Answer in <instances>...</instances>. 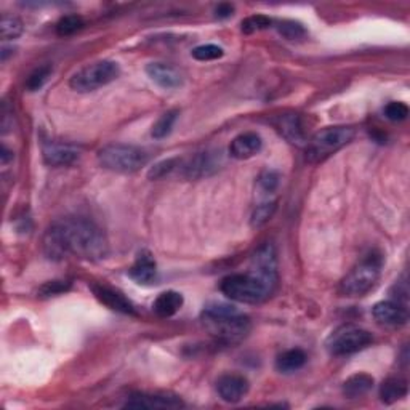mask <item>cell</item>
I'll use <instances>...</instances> for the list:
<instances>
[{"instance_id": "obj_1", "label": "cell", "mask_w": 410, "mask_h": 410, "mask_svg": "<svg viewBox=\"0 0 410 410\" xmlns=\"http://www.w3.org/2000/svg\"><path fill=\"white\" fill-rule=\"evenodd\" d=\"M42 250L45 256L53 261H61L69 256L93 261L105 258L107 241L93 221L69 216L55 221L45 231Z\"/></svg>"}, {"instance_id": "obj_2", "label": "cell", "mask_w": 410, "mask_h": 410, "mask_svg": "<svg viewBox=\"0 0 410 410\" xmlns=\"http://www.w3.org/2000/svg\"><path fill=\"white\" fill-rule=\"evenodd\" d=\"M201 319L210 335L224 345L239 343L250 332V319L231 305L210 303L204 308Z\"/></svg>"}, {"instance_id": "obj_3", "label": "cell", "mask_w": 410, "mask_h": 410, "mask_svg": "<svg viewBox=\"0 0 410 410\" xmlns=\"http://www.w3.org/2000/svg\"><path fill=\"white\" fill-rule=\"evenodd\" d=\"M278 282L265 278L260 273L250 269L248 273H237L226 275L221 280V292L229 300L237 303H261L274 293Z\"/></svg>"}, {"instance_id": "obj_4", "label": "cell", "mask_w": 410, "mask_h": 410, "mask_svg": "<svg viewBox=\"0 0 410 410\" xmlns=\"http://www.w3.org/2000/svg\"><path fill=\"white\" fill-rule=\"evenodd\" d=\"M383 258L378 252H370L346 274L342 280L340 290L346 297H362L370 292L380 278Z\"/></svg>"}, {"instance_id": "obj_5", "label": "cell", "mask_w": 410, "mask_h": 410, "mask_svg": "<svg viewBox=\"0 0 410 410\" xmlns=\"http://www.w3.org/2000/svg\"><path fill=\"white\" fill-rule=\"evenodd\" d=\"M147 160L149 154L133 144H107L98 152L100 165L115 173H135L143 169Z\"/></svg>"}, {"instance_id": "obj_6", "label": "cell", "mask_w": 410, "mask_h": 410, "mask_svg": "<svg viewBox=\"0 0 410 410\" xmlns=\"http://www.w3.org/2000/svg\"><path fill=\"white\" fill-rule=\"evenodd\" d=\"M354 138L352 127H327L306 141V160L311 164L322 162L333 152L342 149Z\"/></svg>"}, {"instance_id": "obj_7", "label": "cell", "mask_w": 410, "mask_h": 410, "mask_svg": "<svg viewBox=\"0 0 410 410\" xmlns=\"http://www.w3.org/2000/svg\"><path fill=\"white\" fill-rule=\"evenodd\" d=\"M119 74L120 68L117 63L107 60L96 61L82 68L80 70H77V73L70 77L69 85L70 88L75 90V92L88 93L114 82L119 77Z\"/></svg>"}, {"instance_id": "obj_8", "label": "cell", "mask_w": 410, "mask_h": 410, "mask_svg": "<svg viewBox=\"0 0 410 410\" xmlns=\"http://www.w3.org/2000/svg\"><path fill=\"white\" fill-rule=\"evenodd\" d=\"M374 342L372 333L356 325H342L327 340V349L333 356H349L367 348Z\"/></svg>"}, {"instance_id": "obj_9", "label": "cell", "mask_w": 410, "mask_h": 410, "mask_svg": "<svg viewBox=\"0 0 410 410\" xmlns=\"http://www.w3.org/2000/svg\"><path fill=\"white\" fill-rule=\"evenodd\" d=\"M184 402L175 394L169 393H135L127 397L124 407L127 409H179Z\"/></svg>"}, {"instance_id": "obj_10", "label": "cell", "mask_w": 410, "mask_h": 410, "mask_svg": "<svg viewBox=\"0 0 410 410\" xmlns=\"http://www.w3.org/2000/svg\"><path fill=\"white\" fill-rule=\"evenodd\" d=\"M372 316L378 324L388 327H401L409 320V312L406 305L399 301H380L372 308Z\"/></svg>"}, {"instance_id": "obj_11", "label": "cell", "mask_w": 410, "mask_h": 410, "mask_svg": "<svg viewBox=\"0 0 410 410\" xmlns=\"http://www.w3.org/2000/svg\"><path fill=\"white\" fill-rule=\"evenodd\" d=\"M248 380L239 374H224L216 382V393L224 402L236 404L248 393Z\"/></svg>"}, {"instance_id": "obj_12", "label": "cell", "mask_w": 410, "mask_h": 410, "mask_svg": "<svg viewBox=\"0 0 410 410\" xmlns=\"http://www.w3.org/2000/svg\"><path fill=\"white\" fill-rule=\"evenodd\" d=\"M146 74L149 79L165 90H173L183 85V75L177 68L167 63H149L146 66Z\"/></svg>"}, {"instance_id": "obj_13", "label": "cell", "mask_w": 410, "mask_h": 410, "mask_svg": "<svg viewBox=\"0 0 410 410\" xmlns=\"http://www.w3.org/2000/svg\"><path fill=\"white\" fill-rule=\"evenodd\" d=\"M43 160L45 164L51 167H66L73 165L77 159H79V149H75L74 146L64 144V143H45L42 147Z\"/></svg>"}, {"instance_id": "obj_14", "label": "cell", "mask_w": 410, "mask_h": 410, "mask_svg": "<svg viewBox=\"0 0 410 410\" xmlns=\"http://www.w3.org/2000/svg\"><path fill=\"white\" fill-rule=\"evenodd\" d=\"M92 290L95 293V297L98 298L102 305H106L109 310L117 311L122 314H137L135 305L125 297L124 293H120L106 285H93Z\"/></svg>"}, {"instance_id": "obj_15", "label": "cell", "mask_w": 410, "mask_h": 410, "mask_svg": "<svg viewBox=\"0 0 410 410\" xmlns=\"http://www.w3.org/2000/svg\"><path fill=\"white\" fill-rule=\"evenodd\" d=\"M261 146H263V140L258 133L246 132V133L237 135V137L231 141L229 154L234 159H239V160L250 159L261 151Z\"/></svg>"}, {"instance_id": "obj_16", "label": "cell", "mask_w": 410, "mask_h": 410, "mask_svg": "<svg viewBox=\"0 0 410 410\" xmlns=\"http://www.w3.org/2000/svg\"><path fill=\"white\" fill-rule=\"evenodd\" d=\"M218 159L216 152H201L197 154L194 159H191V162L184 167V173L188 178H204L209 177L210 173H214L218 169Z\"/></svg>"}, {"instance_id": "obj_17", "label": "cell", "mask_w": 410, "mask_h": 410, "mask_svg": "<svg viewBox=\"0 0 410 410\" xmlns=\"http://www.w3.org/2000/svg\"><path fill=\"white\" fill-rule=\"evenodd\" d=\"M130 278L138 282V284H152L154 280L157 278V269H156V261H154L152 256L149 253H141L137 261L133 263V266L130 268Z\"/></svg>"}, {"instance_id": "obj_18", "label": "cell", "mask_w": 410, "mask_h": 410, "mask_svg": "<svg viewBox=\"0 0 410 410\" xmlns=\"http://www.w3.org/2000/svg\"><path fill=\"white\" fill-rule=\"evenodd\" d=\"M184 300L183 295L178 293L175 290H167L159 295V297L154 300L152 310L160 317H172L173 314H177L179 311V308L183 306Z\"/></svg>"}, {"instance_id": "obj_19", "label": "cell", "mask_w": 410, "mask_h": 410, "mask_svg": "<svg viewBox=\"0 0 410 410\" xmlns=\"http://www.w3.org/2000/svg\"><path fill=\"white\" fill-rule=\"evenodd\" d=\"M278 128L280 130V133L284 135L288 141H290V143L297 146L306 144V138H305L303 128H301V122L298 115H295V114L280 115L278 122Z\"/></svg>"}, {"instance_id": "obj_20", "label": "cell", "mask_w": 410, "mask_h": 410, "mask_svg": "<svg viewBox=\"0 0 410 410\" xmlns=\"http://www.w3.org/2000/svg\"><path fill=\"white\" fill-rule=\"evenodd\" d=\"M409 393L407 382L401 377H391L384 380L380 387V399L384 404H393L406 397Z\"/></svg>"}, {"instance_id": "obj_21", "label": "cell", "mask_w": 410, "mask_h": 410, "mask_svg": "<svg viewBox=\"0 0 410 410\" xmlns=\"http://www.w3.org/2000/svg\"><path fill=\"white\" fill-rule=\"evenodd\" d=\"M306 359V352L303 349H287L275 359V369L282 372V374H292V372H297L303 367Z\"/></svg>"}, {"instance_id": "obj_22", "label": "cell", "mask_w": 410, "mask_h": 410, "mask_svg": "<svg viewBox=\"0 0 410 410\" xmlns=\"http://www.w3.org/2000/svg\"><path fill=\"white\" fill-rule=\"evenodd\" d=\"M372 387H374V377L369 374H356L343 383V394L349 399H356V397L367 394Z\"/></svg>"}, {"instance_id": "obj_23", "label": "cell", "mask_w": 410, "mask_h": 410, "mask_svg": "<svg viewBox=\"0 0 410 410\" xmlns=\"http://www.w3.org/2000/svg\"><path fill=\"white\" fill-rule=\"evenodd\" d=\"M178 119V111L177 109H172V111H167L165 114L160 115L156 124L152 125V138L162 140L165 137H169L172 133V128L175 125V122Z\"/></svg>"}, {"instance_id": "obj_24", "label": "cell", "mask_w": 410, "mask_h": 410, "mask_svg": "<svg viewBox=\"0 0 410 410\" xmlns=\"http://www.w3.org/2000/svg\"><path fill=\"white\" fill-rule=\"evenodd\" d=\"M278 186H279V173L274 170H265L258 177V182H256V189H258L260 194L266 197L265 201H271L269 197L274 194Z\"/></svg>"}, {"instance_id": "obj_25", "label": "cell", "mask_w": 410, "mask_h": 410, "mask_svg": "<svg viewBox=\"0 0 410 410\" xmlns=\"http://www.w3.org/2000/svg\"><path fill=\"white\" fill-rule=\"evenodd\" d=\"M275 209H278V201H275V199H271V201H263L261 204L256 205L252 214V226L260 228L263 224H266L271 220Z\"/></svg>"}, {"instance_id": "obj_26", "label": "cell", "mask_w": 410, "mask_h": 410, "mask_svg": "<svg viewBox=\"0 0 410 410\" xmlns=\"http://www.w3.org/2000/svg\"><path fill=\"white\" fill-rule=\"evenodd\" d=\"M0 31H2L4 41H15V38L23 34L21 19L16 16L4 15L2 21H0Z\"/></svg>"}, {"instance_id": "obj_27", "label": "cell", "mask_w": 410, "mask_h": 410, "mask_svg": "<svg viewBox=\"0 0 410 410\" xmlns=\"http://www.w3.org/2000/svg\"><path fill=\"white\" fill-rule=\"evenodd\" d=\"M83 24H85V21H83L82 16L66 15L56 23V34L58 36H73L83 28Z\"/></svg>"}, {"instance_id": "obj_28", "label": "cell", "mask_w": 410, "mask_h": 410, "mask_svg": "<svg viewBox=\"0 0 410 410\" xmlns=\"http://www.w3.org/2000/svg\"><path fill=\"white\" fill-rule=\"evenodd\" d=\"M278 31L282 37H285L287 41H300L306 36V29L303 28V24L298 21H280L278 24Z\"/></svg>"}, {"instance_id": "obj_29", "label": "cell", "mask_w": 410, "mask_h": 410, "mask_svg": "<svg viewBox=\"0 0 410 410\" xmlns=\"http://www.w3.org/2000/svg\"><path fill=\"white\" fill-rule=\"evenodd\" d=\"M273 24V19L265 15H252L242 21V32L243 34H253L263 29H268Z\"/></svg>"}, {"instance_id": "obj_30", "label": "cell", "mask_w": 410, "mask_h": 410, "mask_svg": "<svg viewBox=\"0 0 410 410\" xmlns=\"http://www.w3.org/2000/svg\"><path fill=\"white\" fill-rule=\"evenodd\" d=\"M224 55V51L221 47L214 43H207V45H199L194 50H192V58H196L197 61H214L221 58Z\"/></svg>"}, {"instance_id": "obj_31", "label": "cell", "mask_w": 410, "mask_h": 410, "mask_svg": "<svg viewBox=\"0 0 410 410\" xmlns=\"http://www.w3.org/2000/svg\"><path fill=\"white\" fill-rule=\"evenodd\" d=\"M50 74H51L50 66H41L36 70H32L28 77V80H26V88H28L29 92H37V90H41L43 87V83L48 80Z\"/></svg>"}, {"instance_id": "obj_32", "label": "cell", "mask_w": 410, "mask_h": 410, "mask_svg": "<svg viewBox=\"0 0 410 410\" xmlns=\"http://www.w3.org/2000/svg\"><path fill=\"white\" fill-rule=\"evenodd\" d=\"M384 117L393 120V122H401V120H406L407 115H409V106L406 102H401V101H391L388 102L387 106H384Z\"/></svg>"}, {"instance_id": "obj_33", "label": "cell", "mask_w": 410, "mask_h": 410, "mask_svg": "<svg viewBox=\"0 0 410 410\" xmlns=\"http://www.w3.org/2000/svg\"><path fill=\"white\" fill-rule=\"evenodd\" d=\"M178 164H179V159H177V157L162 160V162H159V164H156V165L152 167V169L149 170V173H147V177H149L151 179L164 178L165 175H169L172 170H175V167Z\"/></svg>"}, {"instance_id": "obj_34", "label": "cell", "mask_w": 410, "mask_h": 410, "mask_svg": "<svg viewBox=\"0 0 410 410\" xmlns=\"http://www.w3.org/2000/svg\"><path fill=\"white\" fill-rule=\"evenodd\" d=\"M69 287V282L66 280H51V282H47L42 288H41V293L43 295V297H50V295H56V293H61L66 290V288Z\"/></svg>"}, {"instance_id": "obj_35", "label": "cell", "mask_w": 410, "mask_h": 410, "mask_svg": "<svg viewBox=\"0 0 410 410\" xmlns=\"http://www.w3.org/2000/svg\"><path fill=\"white\" fill-rule=\"evenodd\" d=\"M234 13V6L231 4H220L215 9V16L220 19H226Z\"/></svg>"}]
</instances>
